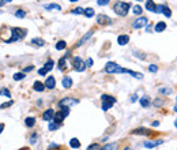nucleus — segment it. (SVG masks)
Wrapping results in <instances>:
<instances>
[{
  "mask_svg": "<svg viewBox=\"0 0 177 150\" xmlns=\"http://www.w3.org/2000/svg\"><path fill=\"white\" fill-rule=\"evenodd\" d=\"M72 66H74L75 71H78V72H83L85 68H86V63H85L79 56H75L74 59H72Z\"/></svg>",
  "mask_w": 177,
  "mask_h": 150,
  "instance_id": "39448f33",
  "label": "nucleus"
},
{
  "mask_svg": "<svg viewBox=\"0 0 177 150\" xmlns=\"http://www.w3.org/2000/svg\"><path fill=\"white\" fill-rule=\"evenodd\" d=\"M53 66H55V62H53V60H52V59H49V60H48V62H46V63H45V64H44V68H45V70H46V71H50V70H52V68H53Z\"/></svg>",
  "mask_w": 177,
  "mask_h": 150,
  "instance_id": "bb28decb",
  "label": "nucleus"
},
{
  "mask_svg": "<svg viewBox=\"0 0 177 150\" xmlns=\"http://www.w3.org/2000/svg\"><path fill=\"white\" fill-rule=\"evenodd\" d=\"M49 150H52V149H49Z\"/></svg>",
  "mask_w": 177,
  "mask_h": 150,
  "instance_id": "bf43d9fd",
  "label": "nucleus"
},
{
  "mask_svg": "<svg viewBox=\"0 0 177 150\" xmlns=\"http://www.w3.org/2000/svg\"><path fill=\"white\" fill-rule=\"evenodd\" d=\"M148 71H150V72H157L158 71V67L155 64H150V66H148Z\"/></svg>",
  "mask_w": 177,
  "mask_h": 150,
  "instance_id": "ea45409f",
  "label": "nucleus"
},
{
  "mask_svg": "<svg viewBox=\"0 0 177 150\" xmlns=\"http://www.w3.org/2000/svg\"><path fill=\"white\" fill-rule=\"evenodd\" d=\"M142 11H143V8H142L139 4H136V6H134V7H132V12H134L135 15H140Z\"/></svg>",
  "mask_w": 177,
  "mask_h": 150,
  "instance_id": "7c9ffc66",
  "label": "nucleus"
},
{
  "mask_svg": "<svg viewBox=\"0 0 177 150\" xmlns=\"http://www.w3.org/2000/svg\"><path fill=\"white\" fill-rule=\"evenodd\" d=\"M68 56H69V53H67V55L63 56L61 59L59 60V68L61 70V71H64V70H65V62H67V57Z\"/></svg>",
  "mask_w": 177,
  "mask_h": 150,
  "instance_id": "aec40b11",
  "label": "nucleus"
},
{
  "mask_svg": "<svg viewBox=\"0 0 177 150\" xmlns=\"http://www.w3.org/2000/svg\"><path fill=\"white\" fill-rule=\"evenodd\" d=\"M12 0H0V6H3V4H6V3H11Z\"/></svg>",
  "mask_w": 177,
  "mask_h": 150,
  "instance_id": "09e8293b",
  "label": "nucleus"
},
{
  "mask_svg": "<svg viewBox=\"0 0 177 150\" xmlns=\"http://www.w3.org/2000/svg\"><path fill=\"white\" fill-rule=\"evenodd\" d=\"M104 70H105L106 74H127V70L123 68L121 66H119L115 62H108Z\"/></svg>",
  "mask_w": 177,
  "mask_h": 150,
  "instance_id": "f03ea898",
  "label": "nucleus"
},
{
  "mask_svg": "<svg viewBox=\"0 0 177 150\" xmlns=\"http://www.w3.org/2000/svg\"><path fill=\"white\" fill-rule=\"evenodd\" d=\"M151 29H153V26L147 23V25H146V30H147V31H151Z\"/></svg>",
  "mask_w": 177,
  "mask_h": 150,
  "instance_id": "8fccbe9b",
  "label": "nucleus"
},
{
  "mask_svg": "<svg viewBox=\"0 0 177 150\" xmlns=\"http://www.w3.org/2000/svg\"><path fill=\"white\" fill-rule=\"evenodd\" d=\"M46 72H48V71H46L45 68H40V70H38V74H40V75H46Z\"/></svg>",
  "mask_w": 177,
  "mask_h": 150,
  "instance_id": "49530a36",
  "label": "nucleus"
},
{
  "mask_svg": "<svg viewBox=\"0 0 177 150\" xmlns=\"http://www.w3.org/2000/svg\"><path fill=\"white\" fill-rule=\"evenodd\" d=\"M15 17H17V18H25V17H26V12H25L23 11V10H17V11H15Z\"/></svg>",
  "mask_w": 177,
  "mask_h": 150,
  "instance_id": "f704fd0d",
  "label": "nucleus"
},
{
  "mask_svg": "<svg viewBox=\"0 0 177 150\" xmlns=\"http://www.w3.org/2000/svg\"><path fill=\"white\" fill-rule=\"evenodd\" d=\"M153 126H154V127H158V126H159V122H157V120H155V122L153 123Z\"/></svg>",
  "mask_w": 177,
  "mask_h": 150,
  "instance_id": "603ef678",
  "label": "nucleus"
},
{
  "mask_svg": "<svg viewBox=\"0 0 177 150\" xmlns=\"http://www.w3.org/2000/svg\"><path fill=\"white\" fill-rule=\"evenodd\" d=\"M44 8L48 10V11H50V10H56V11H60V10H61V7H60L59 4H46Z\"/></svg>",
  "mask_w": 177,
  "mask_h": 150,
  "instance_id": "cd10ccee",
  "label": "nucleus"
},
{
  "mask_svg": "<svg viewBox=\"0 0 177 150\" xmlns=\"http://www.w3.org/2000/svg\"><path fill=\"white\" fill-rule=\"evenodd\" d=\"M60 126H61V124H59V123H56V122H50L49 126H48V128L50 130V131H55V130L60 128Z\"/></svg>",
  "mask_w": 177,
  "mask_h": 150,
  "instance_id": "c756f323",
  "label": "nucleus"
},
{
  "mask_svg": "<svg viewBox=\"0 0 177 150\" xmlns=\"http://www.w3.org/2000/svg\"><path fill=\"white\" fill-rule=\"evenodd\" d=\"M79 103L78 100H75V98H69V97H67V98H63L61 101L59 103V107L60 108H69V107H72V105H77Z\"/></svg>",
  "mask_w": 177,
  "mask_h": 150,
  "instance_id": "6e6552de",
  "label": "nucleus"
},
{
  "mask_svg": "<svg viewBox=\"0 0 177 150\" xmlns=\"http://www.w3.org/2000/svg\"><path fill=\"white\" fill-rule=\"evenodd\" d=\"M55 86H56V79L53 78V76H48L45 81V87L52 90V89H55Z\"/></svg>",
  "mask_w": 177,
  "mask_h": 150,
  "instance_id": "f8f14e48",
  "label": "nucleus"
},
{
  "mask_svg": "<svg viewBox=\"0 0 177 150\" xmlns=\"http://www.w3.org/2000/svg\"><path fill=\"white\" fill-rule=\"evenodd\" d=\"M101 100H102V105H101L102 111L110 109V108L116 104V101H117L113 95H109V94H102V95H101Z\"/></svg>",
  "mask_w": 177,
  "mask_h": 150,
  "instance_id": "20e7f679",
  "label": "nucleus"
},
{
  "mask_svg": "<svg viewBox=\"0 0 177 150\" xmlns=\"http://www.w3.org/2000/svg\"><path fill=\"white\" fill-rule=\"evenodd\" d=\"M147 23H148V19L146 17H139L138 19H135V21L132 22V27L134 29H142V27L146 26Z\"/></svg>",
  "mask_w": 177,
  "mask_h": 150,
  "instance_id": "0eeeda50",
  "label": "nucleus"
},
{
  "mask_svg": "<svg viewBox=\"0 0 177 150\" xmlns=\"http://www.w3.org/2000/svg\"><path fill=\"white\" fill-rule=\"evenodd\" d=\"M127 74H129L131 76H134V78H136V79H143V74L135 72V71H132V70H127Z\"/></svg>",
  "mask_w": 177,
  "mask_h": 150,
  "instance_id": "b1692460",
  "label": "nucleus"
},
{
  "mask_svg": "<svg viewBox=\"0 0 177 150\" xmlns=\"http://www.w3.org/2000/svg\"><path fill=\"white\" fill-rule=\"evenodd\" d=\"M155 7H157V4L154 3V0H147V2H146V10H147V11L154 12V11H155Z\"/></svg>",
  "mask_w": 177,
  "mask_h": 150,
  "instance_id": "a211bd4d",
  "label": "nucleus"
},
{
  "mask_svg": "<svg viewBox=\"0 0 177 150\" xmlns=\"http://www.w3.org/2000/svg\"><path fill=\"white\" fill-rule=\"evenodd\" d=\"M139 103H140V105L143 108H147V107H150V98L144 95V97H142L140 100H139Z\"/></svg>",
  "mask_w": 177,
  "mask_h": 150,
  "instance_id": "412c9836",
  "label": "nucleus"
},
{
  "mask_svg": "<svg viewBox=\"0 0 177 150\" xmlns=\"http://www.w3.org/2000/svg\"><path fill=\"white\" fill-rule=\"evenodd\" d=\"M27 31L25 29H21V27H11V38L6 40V43H15V41H19L22 40L25 36H26Z\"/></svg>",
  "mask_w": 177,
  "mask_h": 150,
  "instance_id": "7ed1b4c3",
  "label": "nucleus"
},
{
  "mask_svg": "<svg viewBox=\"0 0 177 150\" xmlns=\"http://www.w3.org/2000/svg\"><path fill=\"white\" fill-rule=\"evenodd\" d=\"M136 2H143V0H136Z\"/></svg>",
  "mask_w": 177,
  "mask_h": 150,
  "instance_id": "13d9d810",
  "label": "nucleus"
},
{
  "mask_svg": "<svg viewBox=\"0 0 177 150\" xmlns=\"http://www.w3.org/2000/svg\"><path fill=\"white\" fill-rule=\"evenodd\" d=\"M23 78H26L25 72H17V74H14V79H15V81H22Z\"/></svg>",
  "mask_w": 177,
  "mask_h": 150,
  "instance_id": "473e14b6",
  "label": "nucleus"
},
{
  "mask_svg": "<svg viewBox=\"0 0 177 150\" xmlns=\"http://www.w3.org/2000/svg\"><path fill=\"white\" fill-rule=\"evenodd\" d=\"M97 23L102 25V26H108V25H112V19L104 14H100L98 17H97Z\"/></svg>",
  "mask_w": 177,
  "mask_h": 150,
  "instance_id": "1a4fd4ad",
  "label": "nucleus"
},
{
  "mask_svg": "<svg viewBox=\"0 0 177 150\" xmlns=\"http://www.w3.org/2000/svg\"><path fill=\"white\" fill-rule=\"evenodd\" d=\"M109 2H110V0H97V4L102 7V6H108Z\"/></svg>",
  "mask_w": 177,
  "mask_h": 150,
  "instance_id": "4c0bfd02",
  "label": "nucleus"
},
{
  "mask_svg": "<svg viewBox=\"0 0 177 150\" xmlns=\"http://www.w3.org/2000/svg\"><path fill=\"white\" fill-rule=\"evenodd\" d=\"M14 104V101H8V103H6V104H2L0 105V109H4V108H8V107H11V105Z\"/></svg>",
  "mask_w": 177,
  "mask_h": 150,
  "instance_id": "58836bf2",
  "label": "nucleus"
},
{
  "mask_svg": "<svg viewBox=\"0 0 177 150\" xmlns=\"http://www.w3.org/2000/svg\"><path fill=\"white\" fill-rule=\"evenodd\" d=\"M69 146L74 149H79L81 148V142H79V139H77V138H72L71 141H69Z\"/></svg>",
  "mask_w": 177,
  "mask_h": 150,
  "instance_id": "5701e85b",
  "label": "nucleus"
},
{
  "mask_svg": "<svg viewBox=\"0 0 177 150\" xmlns=\"http://www.w3.org/2000/svg\"><path fill=\"white\" fill-rule=\"evenodd\" d=\"M0 94L6 95V97H8V98H11V93L7 90V89H0Z\"/></svg>",
  "mask_w": 177,
  "mask_h": 150,
  "instance_id": "e433bc0d",
  "label": "nucleus"
},
{
  "mask_svg": "<svg viewBox=\"0 0 177 150\" xmlns=\"http://www.w3.org/2000/svg\"><path fill=\"white\" fill-rule=\"evenodd\" d=\"M124 150H131V149H129V148H125V149H124Z\"/></svg>",
  "mask_w": 177,
  "mask_h": 150,
  "instance_id": "4d7b16f0",
  "label": "nucleus"
},
{
  "mask_svg": "<svg viewBox=\"0 0 177 150\" xmlns=\"http://www.w3.org/2000/svg\"><path fill=\"white\" fill-rule=\"evenodd\" d=\"M61 85H63V87H64V89H69L72 86V79L69 78V76H64L63 81H61Z\"/></svg>",
  "mask_w": 177,
  "mask_h": 150,
  "instance_id": "dca6fc26",
  "label": "nucleus"
},
{
  "mask_svg": "<svg viewBox=\"0 0 177 150\" xmlns=\"http://www.w3.org/2000/svg\"><path fill=\"white\" fill-rule=\"evenodd\" d=\"M33 70H34V67H33V66L25 67V68H23V72H29V71H33Z\"/></svg>",
  "mask_w": 177,
  "mask_h": 150,
  "instance_id": "c03bdc74",
  "label": "nucleus"
},
{
  "mask_svg": "<svg viewBox=\"0 0 177 150\" xmlns=\"http://www.w3.org/2000/svg\"><path fill=\"white\" fill-rule=\"evenodd\" d=\"M25 124H26V127H33L34 124H36V119H34V117H26Z\"/></svg>",
  "mask_w": 177,
  "mask_h": 150,
  "instance_id": "c85d7f7f",
  "label": "nucleus"
},
{
  "mask_svg": "<svg viewBox=\"0 0 177 150\" xmlns=\"http://www.w3.org/2000/svg\"><path fill=\"white\" fill-rule=\"evenodd\" d=\"M33 87L36 91H44L45 90V83H42V82H40V81H36L33 85Z\"/></svg>",
  "mask_w": 177,
  "mask_h": 150,
  "instance_id": "f3484780",
  "label": "nucleus"
},
{
  "mask_svg": "<svg viewBox=\"0 0 177 150\" xmlns=\"http://www.w3.org/2000/svg\"><path fill=\"white\" fill-rule=\"evenodd\" d=\"M97 149H100L98 143H94V145H90V146L87 148V150H97Z\"/></svg>",
  "mask_w": 177,
  "mask_h": 150,
  "instance_id": "a19ab883",
  "label": "nucleus"
},
{
  "mask_svg": "<svg viewBox=\"0 0 177 150\" xmlns=\"http://www.w3.org/2000/svg\"><path fill=\"white\" fill-rule=\"evenodd\" d=\"M65 47H67V44H65V41H59V43L56 44V49H57V51L65 49Z\"/></svg>",
  "mask_w": 177,
  "mask_h": 150,
  "instance_id": "2f4dec72",
  "label": "nucleus"
},
{
  "mask_svg": "<svg viewBox=\"0 0 177 150\" xmlns=\"http://www.w3.org/2000/svg\"><path fill=\"white\" fill-rule=\"evenodd\" d=\"M71 12H72L74 15H81V14H83V12H85V8H82V7H77V8L72 10Z\"/></svg>",
  "mask_w": 177,
  "mask_h": 150,
  "instance_id": "c9c22d12",
  "label": "nucleus"
},
{
  "mask_svg": "<svg viewBox=\"0 0 177 150\" xmlns=\"http://www.w3.org/2000/svg\"><path fill=\"white\" fill-rule=\"evenodd\" d=\"M69 2H71V3H75V2H78V0H69Z\"/></svg>",
  "mask_w": 177,
  "mask_h": 150,
  "instance_id": "5fc2aeb1",
  "label": "nucleus"
},
{
  "mask_svg": "<svg viewBox=\"0 0 177 150\" xmlns=\"http://www.w3.org/2000/svg\"><path fill=\"white\" fill-rule=\"evenodd\" d=\"M94 10L91 8V7H88V8H85V12H83V15L85 17H87V18H91V17H94Z\"/></svg>",
  "mask_w": 177,
  "mask_h": 150,
  "instance_id": "a878e982",
  "label": "nucleus"
},
{
  "mask_svg": "<svg viewBox=\"0 0 177 150\" xmlns=\"http://www.w3.org/2000/svg\"><path fill=\"white\" fill-rule=\"evenodd\" d=\"M100 150H119V143H117V142L106 143V145H104Z\"/></svg>",
  "mask_w": 177,
  "mask_h": 150,
  "instance_id": "4468645a",
  "label": "nucleus"
},
{
  "mask_svg": "<svg viewBox=\"0 0 177 150\" xmlns=\"http://www.w3.org/2000/svg\"><path fill=\"white\" fill-rule=\"evenodd\" d=\"M31 44L36 47H44L45 45V41H44L42 38H33V40H31Z\"/></svg>",
  "mask_w": 177,
  "mask_h": 150,
  "instance_id": "4be33fe9",
  "label": "nucleus"
},
{
  "mask_svg": "<svg viewBox=\"0 0 177 150\" xmlns=\"http://www.w3.org/2000/svg\"><path fill=\"white\" fill-rule=\"evenodd\" d=\"M132 134H138V135H150L151 131L147 128H143V127H140V128H136L132 131Z\"/></svg>",
  "mask_w": 177,
  "mask_h": 150,
  "instance_id": "2eb2a0df",
  "label": "nucleus"
},
{
  "mask_svg": "<svg viewBox=\"0 0 177 150\" xmlns=\"http://www.w3.org/2000/svg\"><path fill=\"white\" fill-rule=\"evenodd\" d=\"M162 143H163L162 139H158V141H147V142L143 143V146L146 149H153V148H157V146L162 145Z\"/></svg>",
  "mask_w": 177,
  "mask_h": 150,
  "instance_id": "9d476101",
  "label": "nucleus"
},
{
  "mask_svg": "<svg viewBox=\"0 0 177 150\" xmlns=\"http://www.w3.org/2000/svg\"><path fill=\"white\" fill-rule=\"evenodd\" d=\"M53 115H55V111H53V109H46L45 112L42 113V120H45V122H50V120L53 119Z\"/></svg>",
  "mask_w": 177,
  "mask_h": 150,
  "instance_id": "ddd939ff",
  "label": "nucleus"
},
{
  "mask_svg": "<svg viewBox=\"0 0 177 150\" xmlns=\"http://www.w3.org/2000/svg\"><path fill=\"white\" fill-rule=\"evenodd\" d=\"M155 14H163L166 18H170L172 17V11H170V8L167 7L166 4H158L155 7Z\"/></svg>",
  "mask_w": 177,
  "mask_h": 150,
  "instance_id": "423d86ee",
  "label": "nucleus"
},
{
  "mask_svg": "<svg viewBox=\"0 0 177 150\" xmlns=\"http://www.w3.org/2000/svg\"><path fill=\"white\" fill-rule=\"evenodd\" d=\"M93 59H91V57H88V59L86 60V67H91V66H93Z\"/></svg>",
  "mask_w": 177,
  "mask_h": 150,
  "instance_id": "79ce46f5",
  "label": "nucleus"
},
{
  "mask_svg": "<svg viewBox=\"0 0 177 150\" xmlns=\"http://www.w3.org/2000/svg\"><path fill=\"white\" fill-rule=\"evenodd\" d=\"M3 130H4V124H3V123H0V134L3 132Z\"/></svg>",
  "mask_w": 177,
  "mask_h": 150,
  "instance_id": "3c124183",
  "label": "nucleus"
},
{
  "mask_svg": "<svg viewBox=\"0 0 177 150\" xmlns=\"http://www.w3.org/2000/svg\"><path fill=\"white\" fill-rule=\"evenodd\" d=\"M36 139H37V134L34 132L33 135H31V138H30V143H34V142H36Z\"/></svg>",
  "mask_w": 177,
  "mask_h": 150,
  "instance_id": "a18cd8bd",
  "label": "nucleus"
},
{
  "mask_svg": "<svg viewBox=\"0 0 177 150\" xmlns=\"http://www.w3.org/2000/svg\"><path fill=\"white\" fill-rule=\"evenodd\" d=\"M138 100V95L136 94H134V95H131V103H135V101Z\"/></svg>",
  "mask_w": 177,
  "mask_h": 150,
  "instance_id": "de8ad7c7",
  "label": "nucleus"
},
{
  "mask_svg": "<svg viewBox=\"0 0 177 150\" xmlns=\"http://www.w3.org/2000/svg\"><path fill=\"white\" fill-rule=\"evenodd\" d=\"M165 29H166V23H165V22H162V21H161V22H158V23L155 25V27H154V30H155L157 33H161V31H163V30H165Z\"/></svg>",
  "mask_w": 177,
  "mask_h": 150,
  "instance_id": "6ab92c4d",
  "label": "nucleus"
},
{
  "mask_svg": "<svg viewBox=\"0 0 177 150\" xmlns=\"http://www.w3.org/2000/svg\"><path fill=\"white\" fill-rule=\"evenodd\" d=\"M163 103L162 101H161V98H157L155 101H154V105H155V107H161V105H162Z\"/></svg>",
  "mask_w": 177,
  "mask_h": 150,
  "instance_id": "37998d69",
  "label": "nucleus"
},
{
  "mask_svg": "<svg viewBox=\"0 0 177 150\" xmlns=\"http://www.w3.org/2000/svg\"><path fill=\"white\" fill-rule=\"evenodd\" d=\"M175 126H176V128H177V120H176V122H175Z\"/></svg>",
  "mask_w": 177,
  "mask_h": 150,
  "instance_id": "6e6d98bb",
  "label": "nucleus"
},
{
  "mask_svg": "<svg viewBox=\"0 0 177 150\" xmlns=\"http://www.w3.org/2000/svg\"><path fill=\"white\" fill-rule=\"evenodd\" d=\"M93 33H94V30H90V31H88V33L86 34V36H85L83 38H82V40L81 41H79V43L77 44V47H81L82 45V44H83L85 43V41H86V40H88V38H90L91 36H93Z\"/></svg>",
  "mask_w": 177,
  "mask_h": 150,
  "instance_id": "393cba45",
  "label": "nucleus"
},
{
  "mask_svg": "<svg viewBox=\"0 0 177 150\" xmlns=\"http://www.w3.org/2000/svg\"><path fill=\"white\" fill-rule=\"evenodd\" d=\"M129 8H131V4L127 2H116L113 4V11L119 15V17H125L128 14Z\"/></svg>",
  "mask_w": 177,
  "mask_h": 150,
  "instance_id": "f257e3e1",
  "label": "nucleus"
},
{
  "mask_svg": "<svg viewBox=\"0 0 177 150\" xmlns=\"http://www.w3.org/2000/svg\"><path fill=\"white\" fill-rule=\"evenodd\" d=\"M173 111H175V112H177V104L175 105V107H173Z\"/></svg>",
  "mask_w": 177,
  "mask_h": 150,
  "instance_id": "864d4df0",
  "label": "nucleus"
},
{
  "mask_svg": "<svg viewBox=\"0 0 177 150\" xmlns=\"http://www.w3.org/2000/svg\"><path fill=\"white\" fill-rule=\"evenodd\" d=\"M128 43H129V36H128V34H121V36L117 37V44H119V45L124 47V45H127Z\"/></svg>",
  "mask_w": 177,
  "mask_h": 150,
  "instance_id": "9b49d317",
  "label": "nucleus"
},
{
  "mask_svg": "<svg viewBox=\"0 0 177 150\" xmlns=\"http://www.w3.org/2000/svg\"><path fill=\"white\" fill-rule=\"evenodd\" d=\"M159 93L161 94H165V95H169V94H172V89H169V87H161L159 89Z\"/></svg>",
  "mask_w": 177,
  "mask_h": 150,
  "instance_id": "72a5a7b5",
  "label": "nucleus"
}]
</instances>
